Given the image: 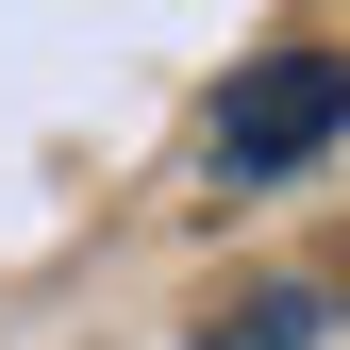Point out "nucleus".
<instances>
[{"label": "nucleus", "mask_w": 350, "mask_h": 350, "mask_svg": "<svg viewBox=\"0 0 350 350\" xmlns=\"http://www.w3.org/2000/svg\"><path fill=\"white\" fill-rule=\"evenodd\" d=\"M334 134H350V51H267V67H234V100H217V184L267 200V184H300Z\"/></svg>", "instance_id": "1"}, {"label": "nucleus", "mask_w": 350, "mask_h": 350, "mask_svg": "<svg viewBox=\"0 0 350 350\" xmlns=\"http://www.w3.org/2000/svg\"><path fill=\"white\" fill-rule=\"evenodd\" d=\"M317 334H334L317 284H250V300H217V317H200V350H317Z\"/></svg>", "instance_id": "2"}]
</instances>
